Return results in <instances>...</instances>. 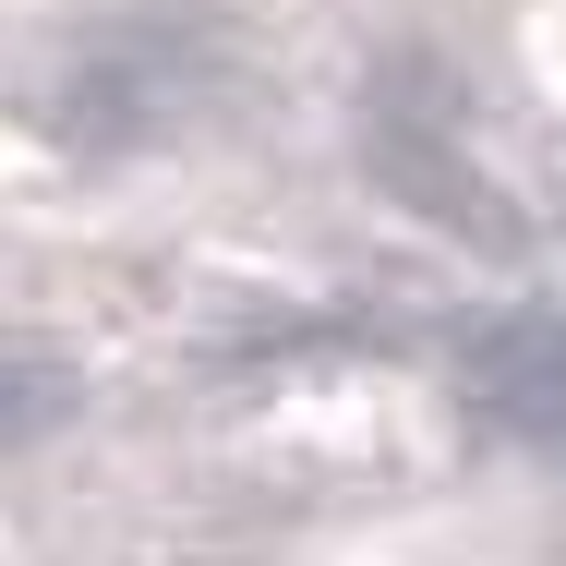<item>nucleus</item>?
<instances>
[{"label":"nucleus","mask_w":566,"mask_h":566,"mask_svg":"<svg viewBox=\"0 0 566 566\" xmlns=\"http://www.w3.org/2000/svg\"><path fill=\"white\" fill-rule=\"evenodd\" d=\"M374 181H386L398 206H422L434 229L506 241V206L482 193V169H458L447 120H434V85H386V109H374Z\"/></svg>","instance_id":"obj_1"},{"label":"nucleus","mask_w":566,"mask_h":566,"mask_svg":"<svg viewBox=\"0 0 566 566\" xmlns=\"http://www.w3.org/2000/svg\"><path fill=\"white\" fill-rule=\"evenodd\" d=\"M458 398H470L506 447L566 458V326H494V338H470Z\"/></svg>","instance_id":"obj_2"},{"label":"nucleus","mask_w":566,"mask_h":566,"mask_svg":"<svg viewBox=\"0 0 566 566\" xmlns=\"http://www.w3.org/2000/svg\"><path fill=\"white\" fill-rule=\"evenodd\" d=\"M73 410V374L49 361V349H0V447H24V434H49Z\"/></svg>","instance_id":"obj_3"}]
</instances>
